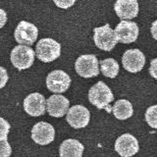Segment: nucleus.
Here are the masks:
<instances>
[{
    "instance_id": "a211bd4d",
    "label": "nucleus",
    "mask_w": 157,
    "mask_h": 157,
    "mask_svg": "<svg viewBox=\"0 0 157 157\" xmlns=\"http://www.w3.org/2000/svg\"><path fill=\"white\" fill-rule=\"evenodd\" d=\"M100 71L107 78H113L119 73V64L113 58H107L100 62Z\"/></svg>"
},
{
    "instance_id": "6ab92c4d",
    "label": "nucleus",
    "mask_w": 157,
    "mask_h": 157,
    "mask_svg": "<svg viewBox=\"0 0 157 157\" xmlns=\"http://www.w3.org/2000/svg\"><path fill=\"white\" fill-rule=\"evenodd\" d=\"M145 120L151 128L157 129V105H152L146 110Z\"/></svg>"
},
{
    "instance_id": "5701e85b",
    "label": "nucleus",
    "mask_w": 157,
    "mask_h": 157,
    "mask_svg": "<svg viewBox=\"0 0 157 157\" xmlns=\"http://www.w3.org/2000/svg\"><path fill=\"white\" fill-rule=\"evenodd\" d=\"M7 82H8V74L6 69L0 66V88L4 87Z\"/></svg>"
},
{
    "instance_id": "7ed1b4c3",
    "label": "nucleus",
    "mask_w": 157,
    "mask_h": 157,
    "mask_svg": "<svg viewBox=\"0 0 157 157\" xmlns=\"http://www.w3.org/2000/svg\"><path fill=\"white\" fill-rule=\"evenodd\" d=\"M34 51L33 48L27 45L15 46L11 52V62L15 68L18 70H25L31 67L34 61Z\"/></svg>"
},
{
    "instance_id": "a878e982",
    "label": "nucleus",
    "mask_w": 157,
    "mask_h": 157,
    "mask_svg": "<svg viewBox=\"0 0 157 157\" xmlns=\"http://www.w3.org/2000/svg\"><path fill=\"white\" fill-rule=\"evenodd\" d=\"M151 34H152V36H153V38L157 40V20L151 25Z\"/></svg>"
},
{
    "instance_id": "aec40b11",
    "label": "nucleus",
    "mask_w": 157,
    "mask_h": 157,
    "mask_svg": "<svg viewBox=\"0 0 157 157\" xmlns=\"http://www.w3.org/2000/svg\"><path fill=\"white\" fill-rule=\"evenodd\" d=\"M9 131H10V124L5 119L0 117V141L7 140Z\"/></svg>"
},
{
    "instance_id": "2eb2a0df",
    "label": "nucleus",
    "mask_w": 157,
    "mask_h": 157,
    "mask_svg": "<svg viewBox=\"0 0 157 157\" xmlns=\"http://www.w3.org/2000/svg\"><path fill=\"white\" fill-rule=\"evenodd\" d=\"M115 12L121 20L134 19L139 14V3L136 0H117L114 5Z\"/></svg>"
},
{
    "instance_id": "4468645a",
    "label": "nucleus",
    "mask_w": 157,
    "mask_h": 157,
    "mask_svg": "<svg viewBox=\"0 0 157 157\" xmlns=\"http://www.w3.org/2000/svg\"><path fill=\"white\" fill-rule=\"evenodd\" d=\"M70 102L65 96L60 94L51 95L46 101V109L48 114L52 117H63L69 111Z\"/></svg>"
},
{
    "instance_id": "b1692460",
    "label": "nucleus",
    "mask_w": 157,
    "mask_h": 157,
    "mask_svg": "<svg viewBox=\"0 0 157 157\" xmlns=\"http://www.w3.org/2000/svg\"><path fill=\"white\" fill-rule=\"evenodd\" d=\"M149 74L157 80V58H154L150 63Z\"/></svg>"
},
{
    "instance_id": "f03ea898",
    "label": "nucleus",
    "mask_w": 157,
    "mask_h": 157,
    "mask_svg": "<svg viewBox=\"0 0 157 157\" xmlns=\"http://www.w3.org/2000/svg\"><path fill=\"white\" fill-rule=\"evenodd\" d=\"M36 54L39 60L44 63L52 62L60 56L61 45L52 38H42L36 44Z\"/></svg>"
},
{
    "instance_id": "0eeeda50",
    "label": "nucleus",
    "mask_w": 157,
    "mask_h": 157,
    "mask_svg": "<svg viewBox=\"0 0 157 157\" xmlns=\"http://www.w3.org/2000/svg\"><path fill=\"white\" fill-rule=\"evenodd\" d=\"M71 85V78L66 72L55 70L48 74L46 78V86L54 93L65 92Z\"/></svg>"
},
{
    "instance_id": "9d476101",
    "label": "nucleus",
    "mask_w": 157,
    "mask_h": 157,
    "mask_svg": "<svg viewBox=\"0 0 157 157\" xmlns=\"http://www.w3.org/2000/svg\"><path fill=\"white\" fill-rule=\"evenodd\" d=\"M90 114L87 108L82 105H74L69 109L66 120L71 127L75 129H82L88 125Z\"/></svg>"
},
{
    "instance_id": "4be33fe9",
    "label": "nucleus",
    "mask_w": 157,
    "mask_h": 157,
    "mask_svg": "<svg viewBox=\"0 0 157 157\" xmlns=\"http://www.w3.org/2000/svg\"><path fill=\"white\" fill-rule=\"evenodd\" d=\"M53 2L55 3V5L59 8L68 9L75 4L76 0H53Z\"/></svg>"
},
{
    "instance_id": "6e6552de",
    "label": "nucleus",
    "mask_w": 157,
    "mask_h": 157,
    "mask_svg": "<svg viewBox=\"0 0 157 157\" xmlns=\"http://www.w3.org/2000/svg\"><path fill=\"white\" fill-rule=\"evenodd\" d=\"M114 33L119 42L132 43L135 42L139 36V27L135 22L122 20L116 26Z\"/></svg>"
},
{
    "instance_id": "20e7f679",
    "label": "nucleus",
    "mask_w": 157,
    "mask_h": 157,
    "mask_svg": "<svg viewBox=\"0 0 157 157\" xmlns=\"http://www.w3.org/2000/svg\"><path fill=\"white\" fill-rule=\"evenodd\" d=\"M93 40L98 48L104 51H111L118 42L114 31L108 24L94 29Z\"/></svg>"
},
{
    "instance_id": "423d86ee",
    "label": "nucleus",
    "mask_w": 157,
    "mask_h": 157,
    "mask_svg": "<svg viewBox=\"0 0 157 157\" xmlns=\"http://www.w3.org/2000/svg\"><path fill=\"white\" fill-rule=\"evenodd\" d=\"M15 39L20 45H33L36 42L38 29L33 24L26 21H21L15 29Z\"/></svg>"
},
{
    "instance_id": "9b49d317",
    "label": "nucleus",
    "mask_w": 157,
    "mask_h": 157,
    "mask_svg": "<svg viewBox=\"0 0 157 157\" xmlns=\"http://www.w3.org/2000/svg\"><path fill=\"white\" fill-rule=\"evenodd\" d=\"M123 67L130 73H137L142 70L145 64V57L139 49H129L122 58Z\"/></svg>"
},
{
    "instance_id": "1a4fd4ad",
    "label": "nucleus",
    "mask_w": 157,
    "mask_h": 157,
    "mask_svg": "<svg viewBox=\"0 0 157 157\" xmlns=\"http://www.w3.org/2000/svg\"><path fill=\"white\" fill-rule=\"evenodd\" d=\"M55 130L46 122H38L32 130V139L39 145H47L54 140Z\"/></svg>"
},
{
    "instance_id": "f8f14e48",
    "label": "nucleus",
    "mask_w": 157,
    "mask_h": 157,
    "mask_svg": "<svg viewBox=\"0 0 157 157\" xmlns=\"http://www.w3.org/2000/svg\"><path fill=\"white\" fill-rule=\"evenodd\" d=\"M24 109L29 116L38 117L45 113L46 100L42 94L34 92L29 94L24 100Z\"/></svg>"
},
{
    "instance_id": "f257e3e1",
    "label": "nucleus",
    "mask_w": 157,
    "mask_h": 157,
    "mask_svg": "<svg viewBox=\"0 0 157 157\" xmlns=\"http://www.w3.org/2000/svg\"><path fill=\"white\" fill-rule=\"evenodd\" d=\"M88 99L92 105L98 109H106L108 112L111 111L109 107L110 102L114 100V95L105 82H98L94 86L90 87L88 91Z\"/></svg>"
},
{
    "instance_id": "f3484780",
    "label": "nucleus",
    "mask_w": 157,
    "mask_h": 157,
    "mask_svg": "<svg viewBox=\"0 0 157 157\" xmlns=\"http://www.w3.org/2000/svg\"><path fill=\"white\" fill-rule=\"evenodd\" d=\"M113 114L119 120H126L134 114V108L130 101L126 99H120L116 101L113 106Z\"/></svg>"
},
{
    "instance_id": "39448f33",
    "label": "nucleus",
    "mask_w": 157,
    "mask_h": 157,
    "mask_svg": "<svg viewBox=\"0 0 157 157\" xmlns=\"http://www.w3.org/2000/svg\"><path fill=\"white\" fill-rule=\"evenodd\" d=\"M98 60L95 55L86 54L80 56L75 63V68L77 73L82 78H92L96 77L99 74Z\"/></svg>"
},
{
    "instance_id": "412c9836",
    "label": "nucleus",
    "mask_w": 157,
    "mask_h": 157,
    "mask_svg": "<svg viewBox=\"0 0 157 157\" xmlns=\"http://www.w3.org/2000/svg\"><path fill=\"white\" fill-rule=\"evenodd\" d=\"M12 153L11 145L7 140L0 141V157H10Z\"/></svg>"
},
{
    "instance_id": "393cba45",
    "label": "nucleus",
    "mask_w": 157,
    "mask_h": 157,
    "mask_svg": "<svg viewBox=\"0 0 157 157\" xmlns=\"http://www.w3.org/2000/svg\"><path fill=\"white\" fill-rule=\"evenodd\" d=\"M7 22V14L3 9L0 8V29H2Z\"/></svg>"
},
{
    "instance_id": "dca6fc26",
    "label": "nucleus",
    "mask_w": 157,
    "mask_h": 157,
    "mask_svg": "<svg viewBox=\"0 0 157 157\" xmlns=\"http://www.w3.org/2000/svg\"><path fill=\"white\" fill-rule=\"evenodd\" d=\"M83 152V145L77 140H64L59 148L61 157H82Z\"/></svg>"
},
{
    "instance_id": "ddd939ff",
    "label": "nucleus",
    "mask_w": 157,
    "mask_h": 157,
    "mask_svg": "<svg viewBox=\"0 0 157 157\" xmlns=\"http://www.w3.org/2000/svg\"><path fill=\"white\" fill-rule=\"evenodd\" d=\"M139 142L134 136L124 134L115 141V150L122 157H131L139 151Z\"/></svg>"
}]
</instances>
